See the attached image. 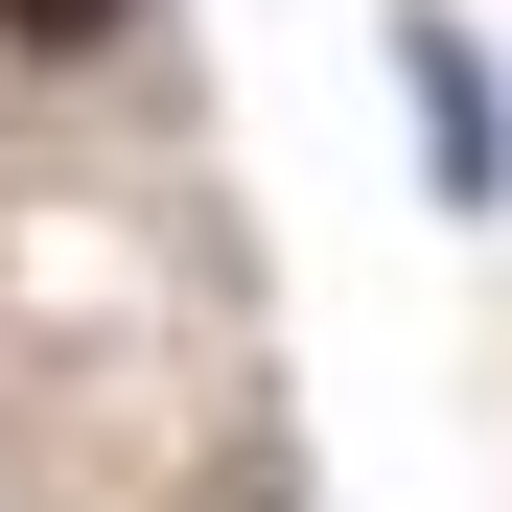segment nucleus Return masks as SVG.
<instances>
[{"label": "nucleus", "mask_w": 512, "mask_h": 512, "mask_svg": "<svg viewBox=\"0 0 512 512\" xmlns=\"http://www.w3.org/2000/svg\"><path fill=\"white\" fill-rule=\"evenodd\" d=\"M419 140H443V187H466V210L512 187V117H489V47L443 24V0H419Z\"/></svg>", "instance_id": "1"}, {"label": "nucleus", "mask_w": 512, "mask_h": 512, "mask_svg": "<svg viewBox=\"0 0 512 512\" xmlns=\"http://www.w3.org/2000/svg\"><path fill=\"white\" fill-rule=\"evenodd\" d=\"M0 24H24V47H117V0H0Z\"/></svg>", "instance_id": "2"}]
</instances>
